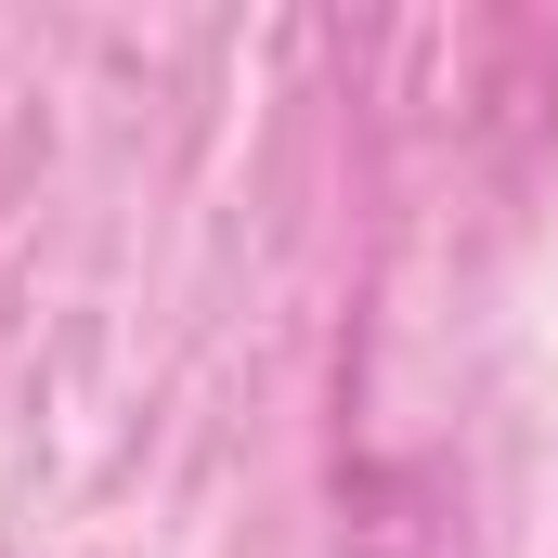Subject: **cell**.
<instances>
[]
</instances>
